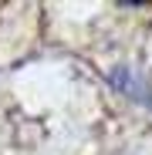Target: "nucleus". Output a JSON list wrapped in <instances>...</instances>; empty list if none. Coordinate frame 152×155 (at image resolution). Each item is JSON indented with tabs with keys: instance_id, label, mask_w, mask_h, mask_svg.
Wrapping results in <instances>:
<instances>
[{
	"instance_id": "f257e3e1",
	"label": "nucleus",
	"mask_w": 152,
	"mask_h": 155,
	"mask_svg": "<svg viewBox=\"0 0 152 155\" xmlns=\"http://www.w3.org/2000/svg\"><path fill=\"white\" fill-rule=\"evenodd\" d=\"M108 84L118 88L122 94H129V98L142 101V105H152V91H149V84L142 81L132 68H115V71H108Z\"/></svg>"
}]
</instances>
